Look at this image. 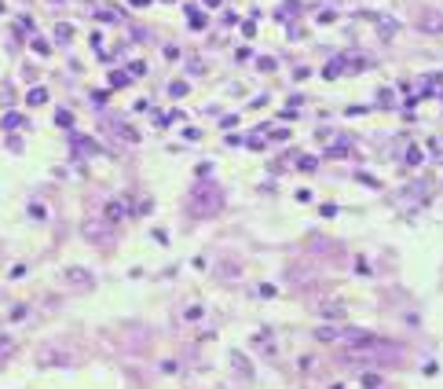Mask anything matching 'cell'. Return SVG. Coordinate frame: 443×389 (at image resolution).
<instances>
[{"mask_svg": "<svg viewBox=\"0 0 443 389\" xmlns=\"http://www.w3.org/2000/svg\"><path fill=\"white\" fill-rule=\"evenodd\" d=\"M44 96H48L44 88H33V92H30V100H33V103H44Z\"/></svg>", "mask_w": 443, "mask_h": 389, "instance_id": "1", "label": "cell"}]
</instances>
